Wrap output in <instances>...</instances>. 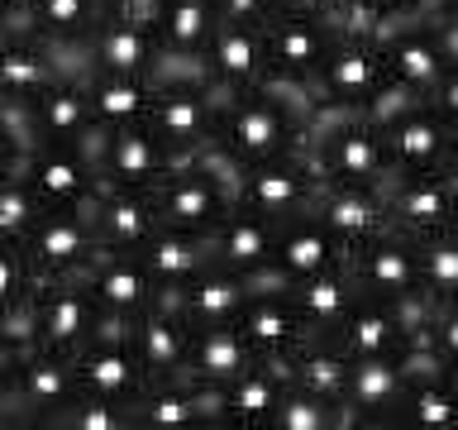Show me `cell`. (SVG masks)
<instances>
[{
  "label": "cell",
  "mask_w": 458,
  "mask_h": 430,
  "mask_svg": "<svg viewBox=\"0 0 458 430\" xmlns=\"http://www.w3.org/2000/svg\"><path fill=\"white\" fill-rule=\"evenodd\" d=\"M429 14H439V20L458 24V0H435V5H429Z\"/></svg>",
  "instance_id": "11a10c76"
},
{
  "label": "cell",
  "mask_w": 458,
  "mask_h": 430,
  "mask_svg": "<svg viewBox=\"0 0 458 430\" xmlns=\"http://www.w3.org/2000/svg\"><path fill=\"white\" fill-rule=\"evenodd\" d=\"M382 129V143H386V158L392 168L401 172H444L449 168V153H454V125L429 106V100H415L401 115H392Z\"/></svg>",
  "instance_id": "5bb4252c"
},
{
  "label": "cell",
  "mask_w": 458,
  "mask_h": 430,
  "mask_svg": "<svg viewBox=\"0 0 458 430\" xmlns=\"http://www.w3.org/2000/svg\"><path fill=\"white\" fill-rule=\"evenodd\" d=\"M220 91V86H215ZM320 115V100L306 86L263 82L243 91H220V125H215V149L234 158L239 168L263 163V158L301 153L310 143V125Z\"/></svg>",
  "instance_id": "6da1fadb"
},
{
  "label": "cell",
  "mask_w": 458,
  "mask_h": 430,
  "mask_svg": "<svg viewBox=\"0 0 458 430\" xmlns=\"http://www.w3.org/2000/svg\"><path fill=\"white\" fill-rule=\"evenodd\" d=\"M86 82V100H91V115L100 129H120V125H139L153 106L157 77H134V72H81Z\"/></svg>",
  "instance_id": "e575fe53"
},
{
  "label": "cell",
  "mask_w": 458,
  "mask_h": 430,
  "mask_svg": "<svg viewBox=\"0 0 458 430\" xmlns=\"http://www.w3.org/2000/svg\"><path fill=\"white\" fill-rule=\"evenodd\" d=\"M91 206V201H86ZM72 206V211H43V220L20 239L24 263L34 272V282L53 278H81L86 263L100 254V235L91 225V211Z\"/></svg>",
  "instance_id": "8992f818"
},
{
  "label": "cell",
  "mask_w": 458,
  "mask_h": 430,
  "mask_svg": "<svg viewBox=\"0 0 458 430\" xmlns=\"http://www.w3.org/2000/svg\"><path fill=\"white\" fill-rule=\"evenodd\" d=\"M282 368H286V383L306 387V392H315L320 401H339L344 383H349V354H344L329 335L306 340L292 358H282Z\"/></svg>",
  "instance_id": "f35d334b"
},
{
  "label": "cell",
  "mask_w": 458,
  "mask_h": 430,
  "mask_svg": "<svg viewBox=\"0 0 458 430\" xmlns=\"http://www.w3.org/2000/svg\"><path fill=\"white\" fill-rule=\"evenodd\" d=\"M43 211H48V206H43V201L34 196V186H29L20 172L0 182V239L20 244L29 229L43 220Z\"/></svg>",
  "instance_id": "ee69618b"
},
{
  "label": "cell",
  "mask_w": 458,
  "mask_h": 430,
  "mask_svg": "<svg viewBox=\"0 0 458 430\" xmlns=\"http://www.w3.org/2000/svg\"><path fill=\"white\" fill-rule=\"evenodd\" d=\"M454 229H458V201H454Z\"/></svg>",
  "instance_id": "91938a15"
},
{
  "label": "cell",
  "mask_w": 458,
  "mask_h": 430,
  "mask_svg": "<svg viewBox=\"0 0 458 430\" xmlns=\"http://www.w3.org/2000/svg\"><path fill=\"white\" fill-rule=\"evenodd\" d=\"M349 263V244L329 229L315 211H301L292 220H277V239H272V268L286 282L315 278L325 268H344Z\"/></svg>",
  "instance_id": "ac0fdd59"
},
{
  "label": "cell",
  "mask_w": 458,
  "mask_h": 430,
  "mask_svg": "<svg viewBox=\"0 0 458 430\" xmlns=\"http://www.w3.org/2000/svg\"><path fill=\"white\" fill-rule=\"evenodd\" d=\"M215 29H220L215 0H157L153 10V34L157 48H163V63H200Z\"/></svg>",
  "instance_id": "1f68e13d"
},
{
  "label": "cell",
  "mask_w": 458,
  "mask_h": 430,
  "mask_svg": "<svg viewBox=\"0 0 458 430\" xmlns=\"http://www.w3.org/2000/svg\"><path fill=\"white\" fill-rule=\"evenodd\" d=\"M153 206H157V225L215 235L220 220L234 211V186L196 153V158H182L163 182H153Z\"/></svg>",
  "instance_id": "3957f363"
},
{
  "label": "cell",
  "mask_w": 458,
  "mask_h": 430,
  "mask_svg": "<svg viewBox=\"0 0 458 430\" xmlns=\"http://www.w3.org/2000/svg\"><path fill=\"white\" fill-rule=\"evenodd\" d=\"M34 272L24 263V249L0 239V321L29 335V297H34Z\"/></svg>",
  "instance_id": "b9f144b4"
},
{
  "label": "cell",
  "mask_w": 458,
  "mask_h": 430,
  "mask_svg": "<svg viewBox=\"0 0 458 430\" xmlns=\"http://www.w3.org/2000/svg\"><path fill=\"white\" fill-rule=\"evenodd\" d=\"M20 115H24V125H29L34 139H86L96 129V115H91V100H86L81 72L53 77L29 106H20Z\"/></svg>",
  "instance_id": "484cf974"
},
{
  "label": "cell",
  "mask_w": 458,
  "mask_h": 430,
  "mask_svg": "<svg viewBox=\"0 0 458 430\" xmlns=\"http://www.w3.org/2000/svg\"><path fill=\"white\" fill-rule=\"evenodd\" d=\"M349 272L358 282V292L382 297V301H411L420 292V263H415V235H406L396 220L382 235L363 239L358 249H349Z\"/></svg>",
  "instance_id": "8fae6325"
},
{
  "label": "cell",
  "mask_w": 458,
  "mask_h": 430,
  "mask_svg": "<svg viewBox=\"0 0 458 430\" xmlns=\"http://www.w3.org/2000/svg\"><path fill=\"white\" fill-rule=\"evenodd\" d=\"M20 177L34 186V196L48 211H72L86 206L100 186L96 172V153H91V134L86 139H34L24 153Z\"/></svg>",
  "instance_id": "5b68a950"
},
{
  "label": "cell",
  "mask_w": 458,
  "mask_h": 430,
  "mask_svg": "<svg viewBox=\"0 0 458 430\" xmlns=\"http://www.w3.org/2000/svg\"><path fill=\"white\" fill-rule=\"evenodd\" d=\"M396 421H406L415 430H458V392H454L449 373L406 383V397H401Z\"/></svg>",
  "instance_id": "ab89813d"
},
{
  "label": "cell",
  "mask_w": 458,
  "mask_h": 430,
  "mask_svg": "<svg viewBox=\"0 0 458 430\" xmlns=\"http://www.w3.org/2000/svg\"><path fill=\"white\" fill-rule=\"evenodd\" d=\"M143 263H148L153 282L163 292H177L182 282H191L200 268H210V235H191V229H172V225H157L143 249H134Z\"/></svg>",
  "instance_id": "d590c367"
},
{
  "label": "cell",
  "mask_w": 458,
  "mask_h": 430,
  "mask_svg": "<svg viewBox=\"0 0 458 430\" xmlns=\"http://www.w3.org/2000/svg\"><path fill=\"white\" fill-rule=\"evenodd\" d=\"M449 383H454V392H458V364L449 368Z\"/></svg>",
  "instance_id": "680465c9"
},
{
  "label": "cell",
  "mask_w": 458,
  "mask_h": 430,
  "mask_svg": "<svg viewBox=\"0 0 458 430\" xmlns=\"http://www.w3.org/2000/svg\"><path fill=\"white\" fill-rule=\"evenodd\" d=\"M163 48H157L153 24L134 20L124 10H106V20L91 29V39L81 43V67L96 72H134V77H157Z\"/></svg>",
  "instance_id": "9a60e30c"
},
{
  "label": "cell",
  "mask_w": 458,
  "mask_h": 430,
  "mask_svg": "<svg viewBox=\"0 0 458 430\" xmlns=\"http://www.w3.org/2000/svg\"><path fill=\"white\" fill-rule=\"evenodd\" d=\"M272 239H277V225L234 206L210 235V263L239 272V278H258L272 268Z\"/></svg>",
  "instance_id": "4dcf8cb0"
},
{
  "label": "cell",
  "mask_w": 458,
  "mask_h": 430,
  "mask_svg": "<svg viewBox=\"0 0 458 430\" xmlns=\"http://www.w3.org/2000/svg\"><path fill=\"white\" fill-rule=\"evenodd\" d=\"M81 282L91 287V297L100 301V311H114V315H129L139 321L143 311L163 297V287L153 282L148 263L129 249H100L91 263H86Z\"/></svg>",
  "instance_id": "d6986e66"
},
{
  "label": "cell",
  "mask_w": 458,
  "mask_h": 430,
  "mask_svg": "<svg viewBox=\"0 0 458 430\" xmlns=\"http://www.w3.org/2000/svg\"><path fill=\"white\" fill-rule=\"evenodd\" d=\"M91 225L100 235V249H143V239L157 229V206H153V186H114L100 182L91 196Z\"/></svg>",
  "instance_id": "7402d4cb"
},
{
  "label": "cell",
  "mask_w": 458,
  "mask_h": 430,
  "mask_svg": "<svg viewBox=\"0 0 458 430\" xmlns=\"http://www.w3.org/2000/svg\"><path fill=\"white\" fill-rule=\"evenodd\" d=\"M401 397H406V378L396 368V354H372V358H349V383H344V397L353 416L363 426H382L396 421Z\"/></svg>",
  "instance_id": "f546056e"
},
{
  "label": "cell",
  "mask_w": 458,
  "mask_h": 430,
  "mask_svg": "<svg viewBox=\"0 0 458 430\" xmlns=\"http://www.w3.org/2000/svg\"><path fill=\"white\" fill-rule=\"evenodd\" d=\"M53 426H63V430H134V411L120 407V401L86 397V392H81Z\"/></svg>",
  "instance_id": "f6af8a7d"
},
{
  "label": "cell",
  "mask_w": 458,
  "mask_h": 430,
  "mask_svg": "<svg viewBox=\"0 0 458 430\" xmlns=\"http://www.w3.org/2000/svg\"><path fill=\"white\" fill-rule=\"evenodd\" d=\"M234 325H239V335L249 340L253 358H263V364H282V358H292L306 340H315L310 321L292 301V287H258V292H249Z\"/></svg>",
  "instance_id": "4fadbf2b"
},
{
  "label": "cell",
  "mask_w": 458,
  "mask_h": 430,
  "mask_svg": "<svg viewBox=\"0 0 458 430\" xmlns=\"http://www.w3.org/2000/svg\"><path fill=\"white\" fill-rule=\"evenodd\" d=\"M206 82L220 91H243V86H263L267 82V39L263 24H239V20H220V29L210 34L206 53Z\"/></svg>",
  "instance_id": "ffe728a7"
},
{
  "label": "cell",
  "mask_w": 458,
  "mask_h": 430,
  "mask_svg": "<svg viewBox=\"0 0 458 430\" xmlns=\"http://www.w3.org/2000/svg\"><path fill=\"white\" fill-rule=\"evenodd\" d=\"M263 430H335V401H320L306 387L286 383L277 407L267 411V426Z\"/></svg>",
  "instance_id": "7bdbcfd3"
},
{
  "label": "cell",
  "mask_w": 458,
  "mask_h": 430,
  "mask_svg": "<svg viewBox=\"0 0 458 430\" xmlns=\"http://www.w3.org/2000/svg\"><path fill=\"white\" fill-rule=\"evenodd\" d=\"M220 20H239V24H267L277 14V0H215Z\"/></svg>",
  "instance_id": "c3c4849f"
},
{
  "label": "cell",
  "mask_w": 458,
  "mask_h": 430,
  "mask_svg": "<svg viewBox=\"0 0 458 430\" xmlns=\"http://www.w3.org/2000/svg\"><path fill=\"white\" fill-rule=\"evenodd\" d=\"M353 297H358V282H353L349 263L292 282V301L301 306V315L310 321L315 335H335V325L344 321V311L353 306Z\"/></svg>",
  "instance_id": "74e56055"
},
{
  "label": "cell",
  "mask_w": 458,
  "mask_h": 430,
  "mask_svg": "<svg viewBox=\"0 0 458 430\" xmlns=\"http://www.w3.org/2000/svg\"><path fill=\"white\" fill-rule=\"evenodd\" d=\"M415 263H420V292L429 301L458 297V229L415 239Z\"/></svg>",
  "instance_id": "60d3db41"
},
{
  "label": "cell",
  "mask_w": 458,
  "mask_h": 430,
  "mask_svg": "<svg viewBox=\"0 0 458 430\" xmlns=\"http://www.w3.org/2000/svg\"><path fill=\"white\" fill-rule=\"evenodd\" d=\"M282 14H310V20H335L349 10V0H277Z\"/></svg>",
  "instance_id": "816d5d0a"
},
{
  "label": "cell",
  "mask_w": 458,
  "mask_h": 430,
  "mask_svg": "<svg viewBox=\"0 0 458 430\" xmlns=\"http://www.w3.org/2000/svg\"><path fill=\"white\" fill-rule=\"evenodd\" d=\"M91 153H96V172L100 182L114 186H153L163 182L172 168L182 163L148 125H120V129H91Z\"/></svg>",
  "instance_id": "30bf717a"
},
{
  "label": "cell",
  "mask_w": 458,
  "mask_h": 430,
  "mask_svg": "<svg viewBox=\"0 0 458 430\" xmlns=\"http://www.w3.org/2000/svg\"><path fill=\"white\" fill-rule=\"evenodd\" d=\"M386 86V63L382 48L368 29H339L335 48H329L325 67L315 72V100L339 110H363L372 96Z\"/></svg>",
  "instance_id": "9c48e42d"
},
{
  "label": "cell",
  "mask_w": 458,
  "mask_h": 430,
  "mask_svg": "<svg viewBox=\"0 0 458 430\" xmlns=\"http://www.w3.org/2000/svg\"><path fill=\"white\" fill-rule=\"evenodd\" d=\"M143 125L177 158H196L206 143H215L220 91L200 77H157V91H153V106L143 115Z\"/></svg>",
  "instance_id": "277c9868"
},
{
  "label": "cell",
  "mask_w": 458,
  "mask_h": 430,
  "mask_svg": "<svg viewBox=\"0 0 458 430\" xmlns=\"http://www.w3.org/2000/svg\"><path fill=\"white\" fill-rule=\"evenodd\" d=\"M63 57L34 39L29 29H10L0 34V106H29L53 77H63Z\"/></svg>",
  "instance_id": "d4e9b609"
},
{
  "label": "cell",
  "mask_w": 458,
  "mask_h": 430,
  "mask_svg": "<svg viewBox=\"0 0 458 430\" xmlns=\"http://www.w3.org/2000/svg\"><path fill=\"white\" fill-rule=\"evenodd\" d=\"M10 392L20 401L24 426H53L57 416L81 397V387H77V368H72L67 354H53V349H38L34 344L24 358V368L14 373Z\"/></svg>",
  "instance_id": "2e32d148"
},
{
  "label": "cell",
  "mask_w": 458,
  "mask_h": 430,
  "mask_svg": "<svg viewBox=\"0 0 458 430\" xmlns=\"http://www.w3.org/2000/svg\"><path fill=\"white\" fill-rule=\"evenodd\" d=\"M267 39V77L272 82H292V86H315V72L325 67L329 48L339 39L335 20H310V14H272L263 24Z\"/></svg>",
  "instance_id": "7c38bea8"
},
{
  "label": "cell",
  "mask_w": 458,
  "mask_h": 430,
  "mask_svg": "<svg viewBox=\"0 0 458 430\" xmlns=\"http://www.w3.org/2000/svg\"><path fill=\"white\" fill-rule=\"evenodd\" d=\"M129 344H134L139 368H143V378H148V383L186 378V344H191V325L182 321L177 301H172L167 292L134 321Z\"/></svg>",
  "instance_id": "44dd1931"
},
{
  "label": "cell",
  "mask_w": 458,
  "mask_h": 430,
  "mask_svg": "<svg viewBox=\"0 0 458 430\" xmlns=\"http://www.w3.org/2000/svg\"><path fill=\"white\" fill-rule=\"evenodd\" d=\"M134 430H196L220 421V387H200L196 378H163L139 392Z\"/></svg>",
  "instance_id": "e0dca14e"
},
{
  "label": "cell",
  "mask_w": 458,
  "mask_h": 430,
  "mask_svg": "<svg viewBox=\"0 0 458 430\" xmlns=\"http://www.w3.org/2000/svg\"><path fill=\"white\" fill-rule=\"evenodd\" d=\"M349 358H372V354H396L406 344V315H401L396 301H382V297H368L358 292L353 306L344 311V321L335 325V335Z\"/></svg>",
  "instance_id": "83f0119b"
},
{
  "label": "cell",
  "mask_w": 458,
  "mask_h": 430,
  "mask_svg": "<svg viewBox=\"0 0 458 430\" xmlns=\"http://www.w3.org/2000/svg\"><path fill=\"white\" fill-rule=\"evenodd\" d=\"M258 358L249 340L239 335V325H191V344H186V378L200 387H225L234 383L243 368H253Z\"/></svg>",
  "instance_id": "836d02e7"
},
{
  "label": "cell",
  "mask_w": 458,
  "mask_h": 430,
  "mask_svg": "<svg viewBox=\"0 0 458 430\" xmlns=\"http://www.w3.org/2000/svg\"><path fill=\"white\" fill-rule=\"evenodd\" d=\"M286 387V368L282 364H263L258 358L253 368H243L234 383L220 387V421L215 426H249V430H263L267 426V411L277 407Z\"/></svg>",
  "instance_id": "8d00e7d4"
},
{
  "label": "cell",
  "mask_w": 458,
  "mask_h": 430,
  "mask_svg": "<svg viewBox=\"0 0 458 430\" xmlns=\"http://www.w3.org/2000/svg\"><path fill=\"white\" fill-rule=\"evenodd\" d=\"M24 5H29V0H0V34L24 29Z\"/></svg>",
  "instance_id": "f5cc1de1"
},
{
  "label": "cell",
  "mask_w": 458,
  "mask_h": 430,
  "mask_svg": "<svg viewBox=\"0 0 458 430\" xmlns=\"http://www.w3.org/2000/svg\"><path fill=\"white\" fill-rule=\"evenodd\" d=\"M372 20H411V14H429L435 0H358Z\"/></svg>",
  "instance_id": "f907efd6"
},
{
  "label": "cell",
  "mask_w": 458,
  "mask_h": 430,
  "mask_svg": "<svg viewBox=\"0 0 458 430\" xmlns=\"http://www.w3.org/2000/svg\"><path fill=\"white\" fill-rule=\"evenodd\" d=\"M143 0H106V10H139Z\"/></svg>",
  "instance_id": "9f6ffc18"
},
{
  "label": "cell",
  "mask_w": 458,
  "mask_h": 430,
  "mask_svg": "<svg viewBox=\"0 0 458 430\" xmlns=\"http://www.w3.org/2000/svg\"><path fill=\"white\" fill-rule=\"evenodd\" d=\"M249 292H253V287L243 282L239 272L210 263V268H200L191 282H182L177 292H167V297L177 301V311H182L186 325H229V321H239Z\"/></svg>",
  "instance_id": "d6a6232c"
},
{
  "label": "cell",
  "mask_w": 458,
  "mask_h": 430,
  "mask_svg": "<svg viewBox=\"0 0 458 430\" xmlns=\"http://www.w3.org/2000/svg\"><path fill=\"white\" fill-rule=\"evenodd\" d=\"M96 315H100V301L91 297V287L81 278H53V282H38L34 297H29V340L38 349H53V354H77L91 344V330H96Z\"/></svg>",
  "instance_id": "52a82bcc"
},
{
  "label": "cell",
  "mask_w": 458,
  "mask_h": 430,
  "mask_svg": "<svg viewBox=\"0 0 458 430\" xmlns=\"http://www.w3.org/2000/svg\"><path fill=\"white\" fill-rule=\"evenodd\" d=\"M315 186H320V172H315L310 153H282V158H263V163H249L239 172V192L234 206L263 215V220H292V215L310 211Z\"/></svg>",
  "instance_id": "ba28073f"
},
{
  "label": "cell",
  "mask_w": 458,
  "mask_h": 430,
  "mask_svg": "<svg viewBox=\"0 0 458 430\" xmlns=\"http://www.w3.org/2000/svg\"><path fill=\"white\" fill-rule=\"evenodd\" d=\"M310 211L320 215V220L335 229L344 244H349V249H358L363 239L382 235V229L392 225V211H386L382 192H372V186H353V182H329V177H320V186H315Z\"/></svg>",
  "instance_id": "cb8c5ba5"
},
{
  "label": "cell",
  "mask_w": 458,
  "mask_h": 430,
  "mask_svg": "<svg viewBox=\"0 0 458 430\" xmlns=\"http://www.w3.org/2000/svg\"><path fill=\"white\" fill-rule=\"evenodd\" d=\"M72 368H77V387L86 397H106V401H120V407H134L139 392L148 387L129 340L124 344H86V349L72 354Z\"/></svg>",
  "instance_id": "4316f807"
},
{
  "label": "cell",
  "mask_w": 458,
  "mask_h": 430,
  "mask_svg": "<svg viewBox=\"0 0 458 430\" xmlns=\"http://www.w3.org/2000/svg\"><path fill=\"white\" fill-rule=\"evenodd\" d=\"M100 20H106V0H29L24 5V29L57 48L63 63H81V43Z\"/></svg>",
  "instance_id": "f1b7e54d"
},
{
  "label": "cell",
  "mask_w": 458,
  "mask_h": 430,
  "mask_svg": "<svg viewBox=\"0 0 458 430\" xmlns=\"http://www.w3.org/2000/svg\"><path fill=\"white\" fill-rule=\"evenodd\" d=\"M425 100H429V106H435V110L444 115V120L454 125V134H458V57L449 63V72H444L439 86H435V91H429Z\"/></svg>",
  "instance_id": "681fc988"
},
{
  "label": "cell",
  "mask_w": 458,
  "mask_h": 430,
  "mask_svg": "<svg viewBox=\"0 0 458 430\" xmlns=\"http://www.w3.org/2000/svg\"><path fill=\"white\" fill-rule=\"evenodd\" d=\"M310 163L320 177L329 182H353V186H372V192H392L401 182V168H392L382 143V129L363 120L358 110H339V106H320L310 125V143H306Z\"/></svg>",
  "instance_id": "7a4b0ae2"
},
{
  "label": "cell",
  "mask_w": 458,
  "mask_h": 430,
  "mask_svg": "<svg viewBox=\"0 0 458 430\" xmlns=\"http://www.w3.org/2000/svg\"><path fill=\"white\" fill-rule=\"evenodd\" d=\"M425 330H429V340H435L439 358L454 368V364H458V297H439V301H429Z\"/></svg>",
  "instance_id": "bcb514c9"
},
{
  "label": "cell",
  "mask_w": 458,
  "mask_h": 430,
  "mask_svg": "<svg viewBox=\"0 0 458 430\" xmlns=\"http://www.w3.org/2000/svg\"><path fill=\"white\" fill-rule=\"evenodd\" d=\"M14 426H24V416H20V401H14L10 387H0V430H14Z\"/></svg>",
  "instance_id": "db71d44e"
},
{
  "label": "cell",
  "mask_w": 458,
  "mask_h": 430,
  "mask_svg": "<svg viewBox=\"0 0 458 430\" xmlns=\"http://www.w3.org/2000/svg\"><path fill=\"white\" fill-rule=\"evenodd\" d=\"M29 349H34V340H29V335H20L14 325H5V321H0V387H10V383H14V373L24 368Z\"/></svg>",
  "instance_id": "7dc6e473"
},
{
  "label": "cell",
  "mask_w": 458,
  "mask_h": 430,
  "mask_svg": "<svg viewBox=\"0 0 458 430\" xmlns=\"http://www.w3.org/2000/svg\"><path fill=\"white\" fill-rule=\"evenodd\" d=\"M454 201H458V182L449 172H401V182L386 192V211L406 235H439L454 229Z\"/></svg>",
  "instance_id": "603a6c76"
},
{
  "label": "cell",
  "mask_w": 458,
  "mask_h": 430,
  "mask_svg": "<svg viewBox=\"0 0 458 430\" xmlns=\"http://www.w3.org/2000/svg\"><path fill=\"white\" fill-rule=\"evenodd\" d=\"M444 172H449V177L458 182V134H454V153H449V168H444Z\"/></svg>",
  "instance_id": "6f0895ef"
}]
</instances>
